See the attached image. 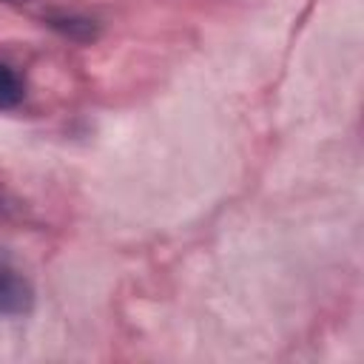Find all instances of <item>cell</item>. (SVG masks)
<instances>
[{
	"instance_id": "6da1fadb",
	"label": "cell",
	"mask_w": 364,
	"mask_h": 364,
	"mask_svg": "<svg viewBox=\"0 0 364 364\" xmlns=\"http://www.w3.org/2000/svg\"><path fill=\"white\" fill-rule=\"evenodd\" d=\"M34 307V284L14 262V256L0 245V318L28 316Z\"/></svg>"
},
{
	"instance_id": "7a4b0ae2",
	"label": "cell",
	"mask_w": 364,
	"mask_h": 364,
	"mask_svg": "<svg viewBox=\"0 0 364 364\" xmlns=\"http://www.w3.org/2000/svg\"><path fill=\"white\" fill-rule=\"evenodd\" d=\"M23 97H26V85L20 74L11 65L0 63V108H14L23 102Z\"/></svg>"
},
{
	"instance_id": "3957f363",
	"label": "cell",
	"mask_w": 364,
	"mask_h": 364,
	"mask_svg": "<svg viewBox=\"0 0 364 364\" xmlns=\"http://www.w3.org/2000/svg\"><path fill=\"white\" fill-rule=\"evenodd\" d=\"M57 31H63L65 37H71V40H94V23L91 20H85V17H51L48 20Z\"/></svg>"
},
{
	"instance_id": "277c9868",
	"label": "cell",
	"mask_w": 364,
	"mask_h": 364,
	"mask_svg": "<svg viewBox=\"0 0 364 364\" xmlns=\"http://www.w3.org/2000/svg\"><path fill=\"white\" fill-rule=\"evenodd\" d=\"M3 3H26V0H3Z\"/></svg>"
}]
</instances>
